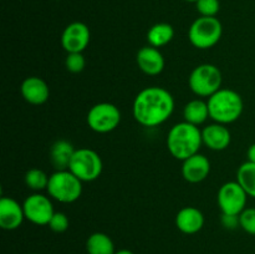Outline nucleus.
<instances>
[{
    "label": "nucleus",
    "mask_w": 255,
    "mask_h": 254,
    "mask_svg": "<svg viewBox=\"0 0 255 254\" xmlns=\"http://www.w3.org/2000/svg\"><path fill=\"white\" fill-rule=\"evenodd\" d=\"M174 111V99L163 87L151 86L134 97L133 117L141 126L157 127L166 122Z\"/></svg>",
    "instance_id": "1"
},
{
    "label": "nucleus",
    "mask_w": 255,
    "mask_h": 254,
    "mask_svg": "<svg viewBox=\"0 0 255 254\" xmlns=\"http://www.w3.org/2000/svg\"><path fill=\"white\" fill-rule=\"evenodd\" d=\"M202 144L203 139L199 127L186 121L174 125L167 134V148L179 161H184L198 153Z\"/></svg>",
    "instance_id": "2"
},
{
    "label": "nucleus",
    "mask_w": 255,
    "mask_h": 254,
    "mask_svg": "<svg viewBox=\"0 0 255 254\" xmlns=\"http://www.w3.org/2000/svg\"><path fill=\"white\" fill-rule=\"evenodd\" d=\"M209 117L217 124L228 125L242 116L244 102L241 95L231 89H221L208 97Z\"/></svg>",
    "instance_id": "3"
},
{
    "label": "nucleus",
    "mask_w": 255,
    "mask_h": 254,
    "mask_svg": "<svg viewBox=\"0 0 255 254\" xmlns=\"http://www.w3.org/2000/svg\"><path fill=\"white\" fill-rule=\"evenodd\" d=\"M47 193L61 203H74L82 194V182L69 169L56 171L50 176Z\"/></svg>",
    "instance_id": "4"
},
{
    "label": "nucleus",
    "mask_w": 255,
    "mask_h": 254,
    "mask_svg": "<svg viewBox=\"0 0 255 254\" xmlns=\"http://www.w3.org/2000/svg\"><path fill=\"white\" fill-rule=\"evenodd\" d=\"M223 34V26L216 16H201L192 22L188 39L194 47L207 50L217 45Z\"/></svg>",
    "instance_id": "5"
},
{
    "label": "nucleus",
    "mask_w": 255,
    "mask_h": 254,
    "mask_svg": "<svg viewBox=\"0 0 255 254\" xmlns=\"http://www.w3.org/2000/svg\"><path fill=\"white\" fill-rule=\"evenodd\" d=\"M222 81L221 70L212 64H202L194 67L188 79L189 89L199 97H211L216 94L221 90Z\"/></svg>",
    "instance_id": "6"
},
{
    "label": "nucleus",
    "mask_w": 255,
    "mask_h": 254,
    "mask_svg": "<svg viewBox=\"0 0 255 254\" xmlns=\"http://www.w3.org/2000/svg\"><path fill=\"white\" fill-rule=\"evenodd\" d=\"M104 163L96 151L90 148L76 149L70 162L69 171L81 182L96 181L102 173Z\"/></svg>",
    "instance_id": "7"
},
{
    "label": "nucleus",
    "mask_w": 255,
    "mask_h": 254,
    "mask_svg": "<svg viewBox=\"0 0 255 254\" xmlns=\"http://www.w3.org/2000/svg\"><path fill=\"white\" fill-rule=\"evenodd\" d=\"M87 125L97 133H109L119 127L121 122V111L110 102L94 105L87 114Z\"/></svg>",
    "instance_id": "8"
},
{
    "label": "nucleus",
    "mask_w": 255,
    "mask_h": 254,
    "mask_svg": "<svg viewBox=\"0 0 255 254\" xmlns=\"http://www.w3.org/2000/svg\"><path fill=\"white\" fill-rule=\"evenodd\" d=\"M248 197L247 192L238 182L231 181L219 188L217 199L222 213L239 216L246 209Z\"/></svg>",
    "instance_id": "9"
},
{
    "label": "nucleus",
    "mask_w": 255,
    "mask_h": 254,
    "mask_svg": "<svg viewBox=\"0 0 255 254\" xmlns=\"http://www.w3.org/2000/svg\"><path fill=\"white\" fill-rule=\"evenodd\" d=\"M25 219L36 226H47L54 216V206L49 197L41 193H34L26 197L22 203Z\"/></svg>",
    "instance_id": "10"
},
{
    "label": "nucleus",
    "mask_w": 255,
    "mask_h": 254,
    "mask_svg": "<svg viewBox=\"0 0 255 254\" xmlns=\"http://www.w3.org/2000/svg\"><path fill=\"white\" fill-rule=\"evenodd\" d=\"M89 26L81 21H74L67 25L61 35V45L67 54L70 52H82L90 44Z\"/></svg>",
    "instance_id": "11"
},
{
    "label": "nucleus",
    "mask_w": 255,
    "mask_h": 254,
    "mask_svg": "<svg viewBox=\"0 0 255 254\" xmlns=\"http://www.w3.org/2000/svg\"><path fill=\"white\" fill-rule=\"evenodd\" d=\"M25 219L22 204L11 197H2L0 199V227L5 231H15Z\"/></svg>",
    "instance_id": "12"
},
{
    "label": "nucleus",
    "mask_w": 255,
    "mask_h": 254,
    "mask_svg": "<svg viewBox=\"0 0 255 254\" xmlns=\"http://www.w3.org/2000/svg\"><path fill=\"white\" fill-rule=\"evenodd\" d=\"M211 162L204 154H193L189 158L184 159L182 164V176L189 183H199L209 176Z\"/></svg>",
    "instance_id": "13"
},
{
    "label": "nucleus",
    "mask_w": 255,
    "mask_h": 254,
    "mask_svg": "<svg viewBox=\"0 0 255 254\" xmlns=\"http://www.w3.org/2000/svg\"><path fill=\"white\" fill-rule=\"evenodd\" d=\"M136 62L139 70L148 76H157L164 69V57L157 47L144 46L137 52Z\"/></svg>",
    "instance_id": "14"
},
{
    "label": "nucleus",
    "mask_w": 255,
    "mask_h": 254,
    "mask_svg": "<svg viewBox=\"0 0 255 254\" xmlns=\"http://www.w3.org/2000/svg\"><path fill=\"white\" fill-rule=\"evenodd\" d=\"M20 92L25 101L29 102L30 105H35V106L45 104L50 96V89L47 84L41 77L37 76L26 77L21 82Z\"/></svg>",
    "instance_id": "15"
},
{
    "label": "nucleus",
    "mask_w": 255,
    "mask_h": 254,
    "mask_svg": "<svg viewBox=\"0 0 255 254\" xmlns=\"http://www.w3.org/2000/svg\"><path fill=\"white\" fill-rule=\"evenodd\" d=\"M202 139L209 149L213 151H223L231 144L232 136L226 125L212 124L202 129Z\"/></svg>",
    "instance_id": "16"
},
{
    "label": "nucleus",
    "mask_w": 255,
    "mask_h": 254,
    "mask_svg": "<svg viewBox=\"0 0 255 254\" xmlns=\"http://www.w3.org/2000/svg\"><path fill=\"white\" fill-rule=\"evenodd\" d=\"M176 227L184 234H196L203 228L204 216L196 207H184L177 213Z\"/></svg>",
    "instance_id": "17"
},
{
    "label": "nucleus",
    "mask_w": 255,
    "mask_h": 254,
    "mask_svg": "<svg viewBox=\"0 0 255 254\" xmlns=\"http://www.w3.org/2000/svg\"><path fill=\"white\" fill-rule=\"evenodd\" d=\"M75 151L76 149L74 148L71 142L66 141V139H57L50 148V162L56 171L69 169L70 162H71Z\"/></svg>",
    "instance_id": "18"
},
{
    "label": "nucleus",
    "mask_w": 255,
    "mask_h": 254,
    "mask_svg": "<svg viewBox=\"0 0 255 254\" xmlns=\"http://www.w3.org/2000/svg\"><path fill=\"white\" fill-rule=\"evenodd\" d=\"M183 117L184 121L194 125V126L204 124L209 119L208 104L199 99L192 100L184 106Z\"/></svg>",
    "instance_id": "19"
},
{
    "label": "nucleus",
    "mask_w": 255,
    "mask_h": 254,
    "mask_svg": "<svg viewBox=\"0 0 255 254\" xmlns=\"http://www.w3.org/2000/svg\"><path fill=\"white\" fill-rule=\"evenodd\" d=\"M174 37V29L167 22H157L147 32V41L153 47L166 46Z\"/></svg>",
    "instance_id": "20"
},
{
    "label": "nucleus",
    "mask_w": 255,
    "mask_h": 254,
    "mask_svg": "<svg viewBox=\"0 0 255 254\" xmlns=\"http://www.w3.org/2000/svg\"><path fill=\"white\" fill-rule=\"evenodd\" d=\"M86 251L89 254H115V244L112 239L102 232L92 233L86 241Z\"/></svg>",
    "instance_id": "21"
},
{
    "label": "nucleus",
    "mask_w": 255,
    "mask_h": 254,
    "mask_svg": "<svg viewBox=\"0 0 255 254\" xmlns=\"http://www.w3.org/2000/svg\"><path fill=\"white\" fill-rule=\"evenodd\" d=\"M237 182L243 187L249 197L255 198V163L244 162L237 172Z\"/></svg>",
    "instance_id": "22"
},
{
    "label": "nucleus",
    "mask_w": 255,
    "mask_h": 254,
    "mask_svg": "<svg viewBox=\"0 0 255 254\" xmlns=\"http://www.w3.org/2000/svg\"><path fill=\"white\" fill-rule=\"evenodd\" d=\"M25 184L27 188L32 189L35 192H40L42 189L47 188L49 184L50 177L45 173L42 169L39 168H31L25 173Z\"/></svg>",
    "instance_id": "23"
},
{
    "label": "nucleus",
    "mask_w": 255,
    "mask_h": 254,
    "mask_svg": "<svg viewBox=\"0 0 255 254\" xmlns=\"http://www.w3.org/2000/svg\"><path fill=\"white\" fill-rule=\"evenodd\" d=\"M85 66H86V60L82 52H70L67 54L66 60H65V67L67 71L72 72V74H79V72L84 71Z\"/></svg>",
    "instance_id": "24"
},
{
    "label": "nucleus",
    "mask_w": 255,
    "mask_h": 254,
    "mask_svg": "<svg viewBox=\"0 0 255 254\" xmlns=\"http://www.w3.org/2000/svg\"><path fill=\"white\" fill-rule=\"evenodd\" d=\"M196 7L201 16H216L221 9V2L219 0H197Z\"/></svg>",
    "instance_id": "25"
},
{
    "label": "nucleus",
    "mask_w": 255,
    "mask_h": 254,
    "mask_svg": "<svg viewBox=\"0 0 255 254\" xmlns=\"http://www.w3.org/2000/svg\"><path fill=\"white\" fill-rule=\"evenodd\" d=\"M239 224L246 233L255 236V208H246L239 214Z\"/></svg>",
    "instance_id": "26"
},
{
    "label": "nucleus",
    "mask_w": 255,
    "mask_h": 254,
    "mask_svg": "<svg viewBox=\"0 0 255 254\" xmlns=\"http://www.w3.org/2000/svg\"><path fill=\"white\" fill-rule=\"evenodd\" d=\"M47 226L55 233H64L69 228L70 221L65 213H62V212H55Z\"/></svg>",
    "instance_id": "27"
},
{
    "label": "nucleus",
    "mask_w": 255,
    "mask_h": 254,
    "mask_svg": "<svg viewBox=\"0 0 255 254\" xmlns=\"http://www.w3.org/2000/svg\"><path fill=\"white\" fill-rule=\"evenodd\" d=\"M221 222L224 228L227 229H236L237 227H241V224H239V216H234V214L222 213Z\"/></svg>",
    "instance_id": "28"
},
{
    "label": "nucleus",
    "mask_w": 255,
    "mask_h": 254,
    "mask_svg": "<svg viewBox=\"0 0 255 254\" xmlns=\"http://www.w3.org/2000/svg\"><path fill=\"white\" fill-rule=\"evenodd\" d=\"M247 157H248V162L255 163V143L252 144V146L248 148V152H247Z\"/></svg>",
    "instance_id": "29"
},
{
    "label": "nucleus",
    "mask_w": 255,
    "mask_h": 254,
    "mask_svg": "<svg viewBox=\"0 0 255 254\" xmlns=\"http://www.w3.org/2000/svg\"><path fill=\"white\" fill-rule=\"evenodd\" d=\"M115 254H134V253L129 251V249H120V251H117Z\"/></svg>",
    "instance_id": "30"
},
{
    "label": "nucleus",
    "mask_w": 255,
    "mask_h": 254,
    "mask_svg": "<svg viewBox=\"0 0 255 254\" xmlns=\"http://www.w3.org/2000/svg\"><path fill=\"white\" fill-rule=\"evenodd\" d=\"M184 1H188V2H194V4H196V1H197V0H184Z\"/></svg>",
    "instance_id": "31"
},
{
    "label": "nucleus",
    "mask_w": 255,
    "mask_h": 254,
    "mask_svg": "<svg viewBox=\"0 0 255 254\" xmlns=\"http://www.w3.org/2000/svg\"><path fill=\"white\" fill-rule=\"evenodd\" d=\"M31 254H36V253H31Z\"/></svg>",
    "instance_id": "32"
}]
</instances>
